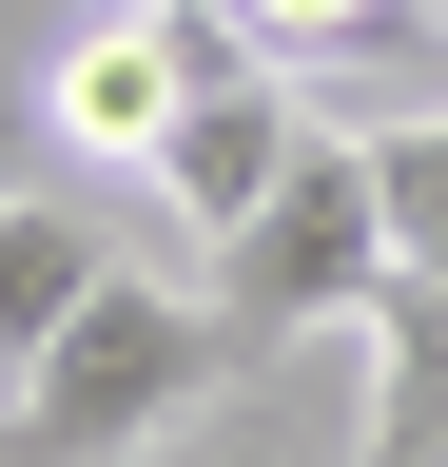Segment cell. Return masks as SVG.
<instances>
[{
    "label": "cell",
    "mask_w": 448,
    "mask_h": 467,
    "mask_svg": "<svg viewBox=\"0 0 448 467\" xmlns=\"http://www.w3.org/2000/svg\"><path fill=\"white\" fill-rule=\"evenodd\" d=\"M98 292H118V234H98L78 195H39V175H20V195H0V370H39Z\"/></svg>",
    "instance_id": "cell-6"
},
{
    "label": "cell",
    "mask_w": 448,
    "mask_h": 467,
    "mask_svg": "<svg viewBox=\"0 0 448 467\" xmlns=\"http://www.w3.org/2000/svg\"><path fill=\"white\" fill-rule=\"evenodd\" d=\"M293 156H312L293 78H273L254 39H214V58H195V98H176V137H156V195H176L195 234H234V214H254V195H273Z\"/></svg>",
    "instance_id": "cell-4"
},
{
    "label": "cell",
    "mask_w": 448,
    "mask_h": 467,
    "mask_svg": "<svg viewBox=\"0 0 448 467\" xmlns=\"http://www.w3.org/2000/svg\"><path fill=\"white\" fill-rule=\"evenodd\" d=\"M293 117L351 137V156L429 137V117H448V0H370V20H331V39L293 58Z\"/></svg>",
    "instance_id": "cell-5"
},
{
    "label": "cell",
    "mask_w": 448,
    "mask_h": 467,
    "mask_svg": "<svg viewBox=\"0 0 448 467\" xmlns=\"http://www.w3.org/2000/svg\"><path fill=\"white\" fill-rule=\"evenodd\" d=\"M214 467H293V448H273V429H234V448H214Z\"/></svg>",
    "instance_id": "cell-9"
},
{
    "label": "cell",
    "mask_w": 448,
    "mask_h": 467,
    "mask_svg": "<svg viewBox=\"0 0 448 467\" xmlns=\"http://www.w3.org/2000/svg\"><path fill=\"white\" fill-rule=\"evenodd\" d=\"M195 389H214L195 292L118 273V292H98V312L39 350L20 389H0V448H20V467H137V448H176V429H195Z\"/></svg>",
    "instance_id": "cell-1"
},
{
    "label": "cell",
    "mask_w": 448,
    "mask_h": 467,
    "mask_svg": "<svg viewBox=\"0 0 448 467\" xmlns=\"http://www.w3.org/2000/svg\"><path fill=\"white\" fill-rule=\"evenodd\" d=\"M234 39L214 0H98V20L39 58V156H98V175H156V137H176L195 58Z\"/></svg>",
    "instance_id": "cell-3"
},
{
    "label": "cell",
    "mask_w": 448,
    "mask_h": 467,
    "mask_svg": "<svg viewBox=\"0 0 448 467\" xmlns=\"http://www.w3.org/2000/svg\"><path fill=\"white\" fill-rule=\"evenodd\" d=\"M370 292H390V195H370L351 137H312L234 234H214V312L234 331H370Z\"/></svg>",
    "instance_id": "cell-2"
},
{
    "label": "cell",
    "mask_w": 448,
    "mask_h": 467,
    "mask_svg": "<svg viewBox=\"0 0 448 467\" xmlns=\"http://www.w3.org/2000/svg\"><path fill=\"white\" fill-rule=\"evenodd\" d=\"M0 389H20V370H0Z\"/></svg>",
    "instance_id": "cell-10"
},
{
    "label": "cell",
    "mask_w": 448,
    "mask_h": 467,
    "mask_svg": "<svg viewBox=\"0 0 448 467\" xmlns=\"http://www.w3.org/2000/svg\"><path fill=\"white\" fill-rule=\"evenodd\" d=\"M370 195H390V292H429V312H448V117L370 156Z\"/></svg>",
    "instance_id": "cell-7"
},
{
    "label": "cell",
    "mask_w": 448,
    "mask_h": 467,
    "mask_svg": "<svg viewBox=\"0 0 448 467\" xmlns=\"http://www.w3.org/2000/svg\"><path fill=\"white\" fill-rule=\"evenodd\" d=\"M20 175H39V98L0 78V195H20Z\"/></svg>",
    "instance_id": "cell-8"
}]
</instances>
